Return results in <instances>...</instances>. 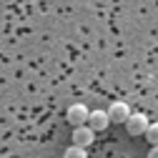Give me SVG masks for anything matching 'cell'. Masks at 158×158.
<instances>
[{
    "instance_id": "cell-1",
    "label": "cell",
    "mask_w": 158,
    "mask_h": 158,
    "mask_svg": "<svg viewBox=\"0 0 158 158\" xmlns=\"http://www.w3.org/2000/svg\"><path fill=\"white\" fill-rule=\"evenodd\" d=\"M148 118L143 115V113H131V118L126 121V131L131 133V135H146V131H148Z\"/></svg>"
},
{
    "instance_id": "cell-2",
    "label": "cell",
    "mask_w": 158,
    "mask_h": 158,
    "mask_svg": "<svg viewBox=\"0 0 158 158\" xmlns=\"http://www.w3.org/2000/svg\"><path fill=\"white\" fill-rule=\"evenodd\" d=\"M68 123L70 126H85L88 123V118H90V110L83 106V103H75V106H70L68 108Z\"/></svg>"
},
{
    "instance_id": "cell-3",
    "label": "cell",
    "mask_w": 158,
    "mask_h": 158,
    "mask_svg": "<svg viewBox=\"0 0 158 158\" xmlns=\"http://www.w3.org/2000/svg\"><path fill=\"white\" fill-rule=\"evenodd\" d=\"M93 138H95V131L85 123V126H75V131H73V143L75 146H83V148H88L90 143H93Z\"/></svg>"
},
{
    "instance_id": "cell-4",
    "label": "cell",
    "mask_w": 158,
    "mask_h": 158,
    "mask_svg": "<svg viewBox=\"0 0 158 158\" xmlns=\"http://www.w3.org/2000/svg\"><path fill=\"white\" fill-rule=\"evenodd\" d=\"M108 115H110V123H126L131 118V108L123 103V101H115L110 108H108Z\"/></svg>"
},
{
    "instance_id": "cell-5",
    "label": "cell",
    "mask_w": 158,
    "mask_h": 158,
    "mask_svg": "<svg viewBox=\"0 0 158 158\" xmlns=\"http://www.w3.org/2000/svg\"><path fill=\"white\" fill-rule=\"evenodd\" d=\"M108 123H110V115H108V110H90L88 126H90L93 131H106V128H108Z\"/></svg>"
},
{
    "instance_id": "cell-6",
    "label": "cell",
    "mask_w": 158,
    "mask_h": 158,
    "mask_svg": "<svg viewBox=\"0 0 158 158\" xmlns=\"http://www.w3.org/2000/svg\"><path fill=\"white\" fill-rule=\"evenodd\" d=\"M63 158H88V153H85V148L83 146H70V148H65V153H63Z\"/></svg>"
},
{
    "instance_id": "cell-7",
    "label": "cell",
    "mask_w": 158,
    "mask_h": 158,
    "mask_svg": "<svg viewBox=\"0 0 158 158\" xmlns=\"http://www.w3.org/2000/svg\"><path fill=\"white\" fill-rule=\"evenodd\" d=\"M146 138H148V143H151V146H158V123H151V126H148Z\"/></svg>"
},
{
    "instance_id": "cell-8",
    "label": "cell",
    "mask_w": 158,
    "mask_h": 158,
    "mask_svg": "<svg viewBox=\"0 0 158 158\" xmlns=\"http://www.w3.org/2000/svg\"><path fill=\"white\" fill-rule=\"evenodd\" d=\"M148 158H158V146H153V148H151V153H148Z\"/></svg>"
}]
</instances>
